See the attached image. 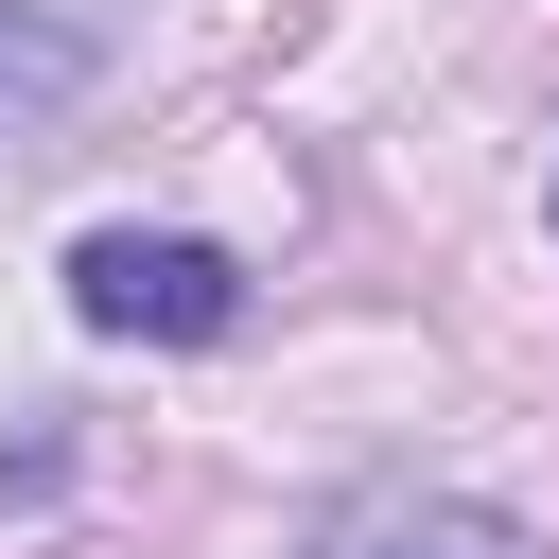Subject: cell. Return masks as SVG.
<instances>
[{
  "label": "cell",
  "mask_w": 559,
  "mask_h": 559,
  "mask_svg": "<svg viewBox=\"0 0 559 559\" xmlns=\"http://www.w3.org/2000/svg\"><path fill=\"white\" fill-rule=\"evenodd\" d=\"M70 314H87V332L210 349V332L245 314V280H227V245H192V227H87V245H70Z\"/></svg>",
  "instance_id": "6da1fadb"
},
{
  "label": "cell",
  "mask_w": 559,
  "mask_h": 559,
  "mask_svg": "<svg viewBox=\"0 0 559 559\" xmlns=\"http://www.w3.org/2000/svg\"><path fill=\"white\" fill-rule=\"evenodd\" d=\"M349 559H524L507 524H384V542H349Z\"/></svg>",
  "instance_id": "7a4b0ae2"
},
{
  "label": "cell",
  "mask_w": 559,
  "mask_h": 559,
  "mask_svg": "<svg viewBox=\"0 0 559 559\" xmlns=\"http://www.w3.org/2000/svg\"><path fill=\"white\" fill-rule=\"evenodd\" d=\"M0 87H70V35H35V52H0Z\"/></svg>",
  "instance_id": "3957f363"
}]
</instances>
